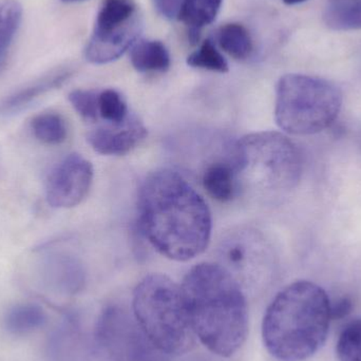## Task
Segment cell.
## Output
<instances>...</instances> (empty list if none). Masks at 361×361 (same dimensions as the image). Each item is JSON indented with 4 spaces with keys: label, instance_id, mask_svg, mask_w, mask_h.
<instances>
[{
    "label": "cell",
    "instance_id": "cell-12",
    "mask_svg": "<svg viewBox=\"0 0 361 361\" xmlns=\"http://www.w3.org/2000/svg\"><path fill=\"white\" fill-rule=\"evenodd\" d=\"M130 61L140 73H163L171 65V54L160 40H137L131 47Z\"/></svg>",
    "mask_w": 361,
    "mask_h": 361
},
{
    "label": "cell",
    "instance_id": "cell-19",
    "mask_svg": "<svg viewBox=\"0 0 361 361\" xmlns=\"http://www.w3.org/2000/svg\"><path fill=\"white\" fill-rule=\"evenodd\" d=\"M218 44L229 56L239 61L247 59L254 50L252 36L241 23L222 25L218 32Z\"/></svg>",
    "mask_w": 361,
    "mask_h": 361
},
{
    "label": "cell",
    "instance_id": "cell-6",
    "mask_svg": "<svg viewBox=\"0 0 361 361\" xmlns=\"http://www.w3.org/2000/svg\"><path fill=\"white\" fill-rule=\"evenodd\" d=\"M341 105V91L324 78L286 74L276 88V122L290 135L322 133L335 122Z\"/></svg>",
    "mask_w": 361,
    "mask_h": 361
},
{
    "label": "cell",
    "instance_id": "cell-26",
    "mask_svg": "<svg viewBox=\"0 0 361 361\" xmlns=\"http://www.w3.org/2000/svg\"><path fill=\"white\" fill-rule=\"evenodd\" d=\"M183 1L184 0H152L157 12L169 20L178 19Z\"/></svg>",
    "mask_w": 361,
    "mask_h": 361
},
{
    "label": "cell",
    "instance_id": "cell-4",
    "mask_svg": "<svg viewBox=\"0 0 361 361\" xmlns=\"http://www.w3.org/2000/svg\"><path fill=\"white\" fill-rule=\"evenodd\" d=\"M133 316L150 341L169 356L192 349L195 332L182 288L162 274L146 276L133 293Z\"/></svg>",
    "mask_w": 361,
    "mask_h": 361
},
{
    "label": "cell",
    "instance_id": "cell-7",
    "mask_svg": "<svg viewBox=\"0 0 361 361\" xmlns=\"http://www.w3.org/2000/svg\"><path fill=\"white\" fill-rule=\"evenodd\" d=\"M95 337L112 361H171L142 330L133 314L109 305L97 320Z\"/></svg>",
    "mask_w": 361,
    "mask_h": 361
},
{
    "label": "cell",
    "instance_id": "cell-28",
    "mask_svg": "<svg viewBox=\"0 0 361 361\" xmlns=\"http://www.w3.org/2000/svg\"><path fill=\"white\" fill-rule=\"evenodd\" d=\"M303 1H305V0H283L284 4H290V6H293V4H301V2Z\"/></svg>",
    "mask_w": 361,
    "mask_h": 361
},
{
    "label": "cell",
    "instance_id": "cell-9",
    "mask_svg": "<svg viewBox=\"0 0 361 361\" xmlns=\"http://www.w3.org/2000/svg\"><path fill=\"white\" fill-rule=\"evenodd\" d=\"M142 30L143 19L140 15L126 25L108 31H92L85 48V57L89 63L94 65L112 63L120 59L140 39Z\"/></svg>",
    "mask_w": 361,
    "mask_h": 361
},
{
    "label": "cell",
    "instance_id": "cell-24",
    "mask_svg": "<svg viewBox=\"0 0 361 361\" xmlns=\"http://www.w3.org/2000/svg\"><path fill=\"white\" fill-rule=\"evenodd\" d=\"M99 91L78 89L69 94V102L84 120L95 122L99 120Z\"/></svg>",
    "mask_w": 361,
    "mask_h": 361
},
{
    "label": "cell",
    "instance_id": "cell-22",
    "mask_svg": "<svg viewBox=\"0 0 361 361\" xmlns=\"http://www.w3.org/2000/svg\"><path fill=\"white\" fill-rule=\"evenodd\" d=\"M99 114L102 120L111 125L122 124L129 118L126 102L114 89L99 91Z\"/></svg>",
    "mask_w": 361,
    "mask_h": 361
},
{
    "label": "cell",
    "instance_id": "cell-16",
    "mask_svg": "<svg viewBox=\"0 0 361 361\" xmlns=\"http://www.w3.org/2000/svg\"><path fill=\"white\" fill-rule=\"evenodd\" d=\"M324 20L336 31L361 30V0H331L324 10Z\"/></svg>",
    "mask_w": 361,
    "mask_h": 361
},
{
    "label": "cell",
    "instance_id": "cell-17",
    "mask_svg": "<svg viewBox=\"0 0 361 361\" xmlns=\"http://www.w3.org/2000/svg\"><path fill=\"white\" fill-rule=\"evenodd\" d=\"M23 6L18 0H0V72L6 66L8 51L20 27Z\"/></svg>",
    "mask_w": 361,
    "mask_h": 361
},
{
    "label": "cell",
    "instance_id": "cell-2",
    "mask_svg": "<svg viewBox=\"0 0 361 361\" xmlns=\"http://www.w3.org/2000/svg\"><path fill=\"white\" fill-rule=\"evenodd\" d=\"M180 288L195 336L216 355L233 356L248 331L245 296L233 274L220 264L200 263Z\"/></svg>",
    "mask_w": 361,
    "mask_h": 361
},
{
    "label": "cell",
    "instance_id": "cell-23",
    "mask_svg": "<svg viewBox=\"0 0 361 361\" xmlns=\"http://www.w3.org/2000/svg\"><path fill=\"white\" fill-rule=\"evenodd\" d=\"M336 352L339 361H361V319L350 322L343 329Z\"/></svg>",
    "mask_w": 361,
    "mask_h": 361
},
{
    "label": "cell",
    "instance_id": "cell-11",
    "mask_svg": "<svg viewBox=\"0 0 361 361\" xmlns=\"http://www.w3.org/2000/svg\"><path fill=\"white\" fill-rule=\"evenodd\" d=\"M72 75V70L61 69L19 89L0 104V116L17 114L49 91L61 87Z\"/></svg>",
    "mask_w": 361,
    "mask_h": 361
},
{
    "label": "cell",
    "instance_id": "cell-18",
    "mask_svg": "<svg viewBox=\"0 0 361 361\" xmlns=\"http://www.w3.org/2000/svg\"><path fill=\"white\" fill-rule=\"evenodd\" d=\"M223 0H184L179 17L188 30L202 31L216 20Z\"/></svg>",
    "mask_w": 361,
    "mask_h": 361
},
{
    "label": "cell",
    "instance_id": "cell-14",
    "mask_svg": "<svg viewBox=\"0 0 361 361\" xmlns=\"http://www.w3.org/2000/svg\"><path fill=\"white\" fill-rule=\"evenodd\" d=\"M47 314L40 305L35 303H20L14 305L4 316V328L17 336L30 334L44 326Z\"/></svg>",
    "mask_w": 361,
    "mask_h": 361
},
{
    "label": "cell",
    "instance_id": "cell-25",
    "mask_svg": "<svg viewBox=\"0 0 361 361\" xmlns=\"http://www.w3.org/2000/svg\"><path fill=\"white\" fill-rule=\"evenodd\" d=\"M71 261L61 257H54L44 264V278L55 288H69L70 278L75 273Z\"/></svg>",
    "mask_w": 361,
    "mask_h": 361
},
{
    "label": "cell",
    "instance_id": "cell-29",
    "mask_svg": "<svg viewBox=\"0 0 361 361\" xmlns=\"http://www.w3.org/2000/svg\"><path fill=\"white\" fill-rule=\"evenodd\" d=\"M61 1H63V2H78V1H82V0H61Z\"/></svg>",
    "mask_w": 361,
    "mask_h": 361
},
{
    "label": "cell",
    "instance_id": "cell-10",
    "mask_svg": "<svg viewBox=\"0 0 361 361\" xmlns=\"http://www.w3.org/2000/svg\"><path fill=\"white\" fill-rule=\"evenodd\" d=\"M147 129L137 116H129L120 125L107 124L87 135L91 147L104 156H123L135 149L147 137Z\"/></svg>",
    "mask_w": 361,
    "mask_h": 361
},
{
    "label": "cell",
    "instance_id": "cell-21",
    "mask_svg": "<svg viewBox=\"0 0 361 361\" xmlns=\"http://www.w3.org/2000/svg\"><path fill=\"white\" fill-rule=\"evenodd\" d=\"M187 63L192 68L219 73H226L229 69L226 59L210 39L204 40L200 48L187 57Z\"/></svg>",
    "mask_w": 361,
    "mask_h": 361
},
{
    "label": "cell",
    "instance_id": "cell-20",
    "mask_svg": "<svg viewBox=\"0 0 361 361\" xmlns=\"http://www.w3.org/2000/svg\"><path fill=\"white\" fill-rule=\"evenodd\" d=\"M32 131L38 141L48 145H59L67 137V126L59 114L46 112L32 120Z\"/></svg>",
    "mask_w": 361,
    "mask_h": 361
},
{
    "label": "cell",
    "instance_id": "cell-1",
    "mask_svg": "<svg viewBox=\"0 0 361 361\" xmlns=\"http://www.w3.org/2000/svg\"><path fill=\"white\" fill-rule=\"evenodd\" d=\"M137 209L144 235L163 256L184 262L207 248L212 235L209 208L176 171L150 173L140 187Z\"/></svg>",
    "mask_w": 361,
    "mask_h": 361
},
{
    "label": "cell",
    "instance_id": "cell-8",
    "mask_svg": "<svg viewBox=\"0 0 361 361\" xmlns=\"http://www.w3.org/2000/svg\"><path fill=\"white\" fill-rule=\"evenodd\" d=\"M93 180L92 164L80 154L63 158L47 182V201L54 208H71L82 203Z\"/></svg>",
    "mask_w": 361,
    "mask_h": 361
},
{
    "label": "cell",
    "instance_id": "cell-3",
    "mask_svg": "<svg viewBox=\"0 0 361 361\" xmlns=\"http://www.w3.org/2000/svg\"><path fill=\"white\" fill-rule=\"evenodd\" d=\"M331 319V303L324 288L313 282H294L267 307L263 343L278 360H307L326 341Z\"/></svg>",
    "mask_w": 361,
    "mask_h": 361
},
{
    "label": "cell",
    "instance_id": "cell-5",
    "mask_svg": "<svg viewBox=\"0 0 361 361\" xmlns=\"http://www.w3.org/2000/svg\"><path fill=\"white\" fill-rule=\"evenodd\" d=\"M231 163L242 178L267 192L292 190L302 175V157L294 142L275 131L250 133L233 146Z\"/></svg>",
    "mask_w": 361,
    "mask_h": 361
},
{
    "label": "cell",
    "instance_id": "cell-27",
    "mask_svg": "<svg viewBox=\"0 0 361 361\" xmlns=\"http://www.w3.org/2000/svg\"><path fill=\"white\" fill-rule=\"evenodd\" d=\"M352 310V301L349 298H343L334 305H331V317L332 319H343L349 315Z\"/></svg>",
    "mask_w": 361,
    "mask_h": 361
},
{
    "label": "cell",
    "instance_id": "cell-13",
    "mask_svg": "<svg viewBox=\"0 0 361 361\" xmlns=\"http://www.w3.org/2000/svg\"><path fill=\"white\" fill-rule=\"evenodd\" d=\"M237 182V173L231 161L212 163L202 177V183L208 195L219 202H228L235 197Z\"/></svg>",
    "mask_w": 361,
    "mask_h": 361
},
{
    "label": "cell",
    "instance_id": "cell-15",
    "mask_svg": "<svg viewBox=\"0 0 361 361\" xmlns=\"http://www.w3.org/2000/svg\"><path fill=\"white\" fill-rule=\"evenodd\" d=\"M139 15L141 14L135 0H103L97 11L93 31H107L129 23Z\"/></svg>",
    "mask_w": 361,
    "mask_h": 361
}]
</instances>
